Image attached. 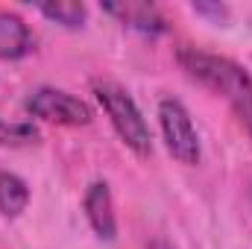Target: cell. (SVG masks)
Here are the masks:
<instances>
[{"mask_svg": "<svg viewBox=\"0 0 252 249\" xmlns=\"http://www.w3.org/2000/svg\"><path fill=\"white\" fill-rule=\"evenodd\" d=\"M103 12L115 15L121 24H126L129 30H138L144 35H158L167 30L161 12L153 6V3H144V0H121V3H103Z\"/></svg>", "mask_w": 252, "mask_h": 249, "instance_id": "6", "label": "cell"}, {"mask_svg": "<svg viewBox=\"0 0 252 249\" xmlns=\"http://www.w3.org/2000/svg\"><path fill=\"white\" fill-rule=\"evenodd\" d=\"M30 202V187L21 176L0 170V211L6 217H18Z\"/></svg>", "mask_w": 252, "mask_h": 249, "instance_id": "8", "label": "cell"}, {"mask_svg": "<svg viewBox=\"0 0 252 249\" xmlns=\"http://www.w3.org/2000/svg\"><path fill=\"white\" fill-rule=\"evenodd\" d=\"M150 249H170V247H167L164 241H156V244H153V247H150Z\"/></svg>", "mask_w": 252, "mask_h": 249, "instance_id": "12", "label": "cell"}, {"mask_svg": "<svg viewBox=\"0 0 252 249\" xmlns=\"http://www.w3.org/2000/svg\"><path fill=\"white\" fill-rule=\"evenodd\" d=\"M158 121H161V132H164L170 156L182 164H196L199 161V138H196L188 109L179 100H161Z\"/></svg>", "mask_w": 252, "mask_h": 249, "instance_id": "4", "label": "cell"}, {"mask_svg": "<svg viewBox=\"0 0 252 249\" xmlns=\"http://www.w3.org/2000/svg\"><path fill=\"white\" fill-rule=\"evenodd\" d=\"M82 208L85 217L91 223V229L97 232L100 241H115L118 235V220H115V205H112V190L106 182H94L82 196Z\"/></svg>", "mask_w": 252, "mask_h": 249, "instance_id": "5", "label": "cell"}, {"mask_svg": "<svg viewBox=\"0 0 252 249\" xmlns=\"http://www.w3.org/2000/svg\"><path fill=\"white\" fill-rule=\"evenodd\" d=\"M32 50V32L15 12H0V59L12 62Z\"/></svg>", "mask_w": 252, "mask_h": 249, "instance_id": "7", "label": "cell"}, {"mask_svg": "<svg viewBox=\"0 0 252 249\" xmlns=\"http://www.w3.org/2000/svg\"><path fill=\"white\" fill-rule=\"evenodd\" d=\"M38 141V129L32 124H6L0 118V147H30Z\"/></svg>", "mask_w": 252, "mask_h": 249, "instance_id": "10", "label": "cell"}, {"mask_svg": "<svg viewBox=\"0 0 252 249\" xmlns=\"http://www.w3.org/2000/svg\"><path fill=\"white\" fill-rule=\"evenodd\" d=\"M38 12L62 27H82L85 18H88V9L85 3H76V0H56V3H38Z\"/></svg>", "mask_w": 252, "mask_h": 249, "instance_id": "9", "label": "cell"}, {"mask_svg": "<svg viewBox=\"0 0 252 249\" xmlns=\"http://www.w3.org/2000/svg\"><path fill=\"white\" fill-rule=\"evenodd\" d=\"M179 64L185 67L190 79L202 82L214 94H220L238 115L244 129L252 135V76L226 56H214L196 47L179 50Z\"/></svg>", "mask_w": 252, "mask_h": 249, "instance_id": "1", "label": "cell"}, {"mask_svg": "<svg viewBox=\"0 0 252 249\" xmlns=\"http://www.w3.org/2000/svg\"><path fill=\"white\" fill-rule=\"evenodd\" d=\"M24 106L32 118H41L47 124L59 126H85L94 118V112L85 100H79L67 91H59V88H35Z\"/></svg>", "mask_w": 252, "mask_h": 249, "instance_id": "3", "label": "cell"}, {"mask_svg": "<svg viewBox=\"0 0 252 249\" xmlns=\"http://www.w3.org/2000/svg\"><path fill=\"white\" fill-rule=\"evenodd\" d=\"M193 12H199V15H217V18H223V15H226V6H205V3H193Z\"/></svg>", "mask_w": 252, "mask_h": 249, "instance_id": "11", "label": "cell"}, {"mask_svg": "<svg viewBox=\"0 0 252 249\" xmlns=\"http://www.w3.org/2000/svg\"><path fill=\"white\" fill-rule=\"evenodd\" d=\"M94 94L100 100V106L106 109L109 121L115 126V132L121 135L126 147L135 156H150L153 153V138H150V126L144 121L141 109L135 106V100L126 94L121 85L115 82H94Z\"/></svg>", "mask_w": 252, "mask_h": 249, "instance_id": "2", "label": "cell"}]
</instances>
